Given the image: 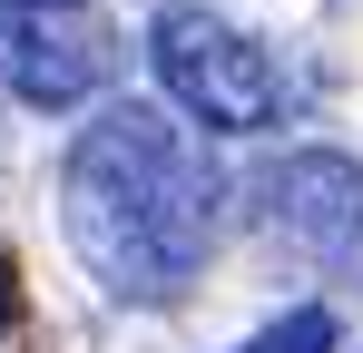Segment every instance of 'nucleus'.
<instances>
[{
	"mask_svg": "<svg viewBox=\"0 0 363 353\" xmlns=\"http://www.w3.org/2000/svg\"><path fill=\"white\" fill-rule=\"evenodd\" d=\"M60 226H69V255L118 304H177L206 275V255H216L226 167L167 108L118 99L60 157Z\"/></svg>",
	"mask_w": 363,
	"mask_h": 353,
	"instance_id": "obj_1",
	"label": "nucleus"
},
{
	"mask_svg": "<svg viewBox=\"0 0 363 353\" xmlns=\"http://www.w3.org/2000/svg\"><path fill=\"white\" fill-rule=\"evenodd\" d=\"M147 69H157L167 108L196 118V138H265V128H285V59L265 40H245L206 0H167L147 20Z\"/></svg>",
	"mask_w": 363,
	"mask_h": 353,
	"instance_id": "obj_2",
	"label": "nucleus"
},
{
	"mask_svg": "<svg viewBox=\"0 0 363 353\" xmlns=\"http://www.w3.org/2000/svg\"><path fill=\"white\" fill-rule=\"evenodd\" d=\"M255 196H265V235H275L295 265H314L324 285L363 294V167L344 147L275 157V167L255 176Z\"/></svg>",
	"mask_w": 363,
	"mask_h": 353,
	"instance_id": "obj_3",
	"label": "nucleus"
},
{
	"mask_svg": "<svg viewBox=\"0 0 363 353\" xmlns=\"http://www.w3.org/2000/svg\"><path fill=\"white\" fill-rule=\"evenodd\" d=\"M0 79L20 108H89L118 79V40L50 0H0Z\"/></svg>",
	"mask_w": 363,
	"mask_h": 353,
	"instance_id": "obj_4",
	"label": "nucleus"
},
{
	"mask_svg": "<svg viewBox=\"0 0 363 353\" xmlns=\"http://www.w3.org/2000/svg\"><path fill=\"white\" fill-rule=\"evenodd\" d=\"M236 353H344V324H334V304H295L265 334H245Z\"/></svg>",
	"mask_w": 363,
	"mask_h": 353,
	"instance_id": "obj_5",
	"label": "nucleus"
},
{
	"mask_svg": "<svg viewBox=\"0 0 363 353\" xmlns=\"http://www.w3.org/2000/svg\"><path fill=\"white\" fill-rule=\"evenodd\" d=\"M20 324V275H10V255H0V334Z\"/></svg>",
	"mask_w": 363,
	"mask_h": 353,
	"instance_id": "obj_6",
	"label": "nucleus"
},
{
	"mask_svg": "<svg viewBox=\"0 0 363 353\" xmlns=\"http://www.w3.org/2000/svg\"><path fill=\"white\" fill-rule=\"evenodd\" d=\"M50 10H79V0H50Z\"/></svg>",
	"mask_w": 363,
	"mask_h": 353,
	"instance_id": "obj_7",
	"label": "nucleus"
}]
</instances>
